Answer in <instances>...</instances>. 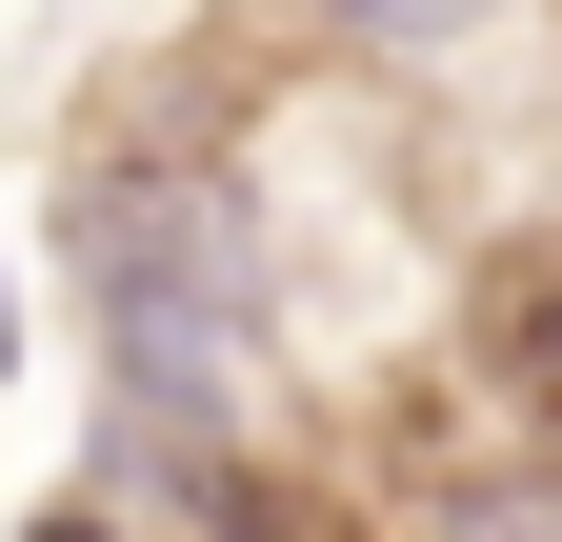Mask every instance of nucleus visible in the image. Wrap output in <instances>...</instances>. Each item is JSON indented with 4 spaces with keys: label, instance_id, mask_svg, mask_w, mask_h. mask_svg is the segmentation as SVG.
Listing matches in <instances>:
<instances>
[{
    "label": "nucleus",
    "instance_id": "nucleus-1",
    "mask_svg": "<svg viewBox=\"0 0 562 542\" xmlns=\"http://www.w3.org/2000/svg\"><path fill=\"white\" fill-rule=\"evenodd\" d=\"M81 282H101V342L140 422H222V382L261 362V241L222 181H101L81 201Z\"/></svg>",
    "mask_w": 562,
    "mask_h": 542
},
{
    "label": "nucleus",
    "instance_id": "nucleus-2",
    "mask_svg": "<svg viewBox=\"0 0 562 542\" xmlns=\"http://www.w3.org/2000/svg\"><path fill=\"white\" fill-rule=\"evenodd\" d=\"M341 41H382V60H422V41H462V0H341Z\"/></svg>",
    "mask_w": 562,
    "mask_h": 542
},
{
    "label": "nucleus",
    "instance_id": "nucleus-3",
    "mask_svg": "<svg viewBox=\"0 0 562 542\" xmlns=\"http://www.w3.org/2000/svg\"><path fill=\"white\" fill-rule=\"evenodd\" d=\"M41 542H121V522H41Z\"/></svg>",
    "mask_w": 562,
    "mask_h": 542
},
{
    "label": "nucleus",
    "instance_id": "nucleus-4",
    "mask_svg": "<svg viewBox=\"0 0 562 542\" xmlns=\"http://www.w3.org/2000/svg\"><path fill=\"white\" fill-rule=\"evenodd\" d=\"M0 342H21V321H0Z\"/></svg>",
    "mask_w": 562,
    "mask_h": 542
}]
</instances>
